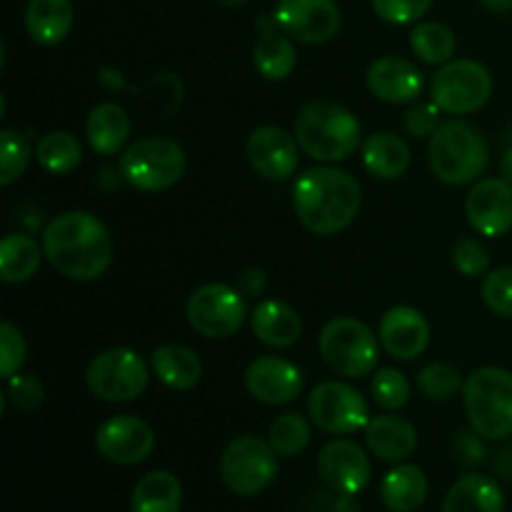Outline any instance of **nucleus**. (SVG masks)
I'll list each match as a JSON object with an SVG mask.
<instances>
[{
	"mask_svg": "<svg viewBox=\"0 0 512 512\" xmlns=\"http://www.w3.org/2000/svg\"><path fill=\"white\" fill-rule=\"evenodd\" d=\"M43 255L70 280H95L113 263V238L98 215L68 210L48 223Z\"/></svg>",
	"mask_w": 512,
	"mask_h": 512,
	"instance_id": "1",
	"label": "nucleus"
},
{
	"mask_svg": "<svg viewBox=\"0 0 512 512\" xmlns=\"http://www.w3.org/2000/svg\"><path fill=\"white\" fill-rule=\"evenodd\" d=\"M363 190L348 170L310 168L295 180L293 208L300 225L313 235H338L360 213Z\"/></svg>",
	"mask_w": 512,
	"mask_h": 512,
	"instance_id": "2",
	"label": "nucleus"
},
{
	"mask_svg": "<svg viewBox=\"0 0 512 512\" xmlns=\"http://www.w3.org/2000/svg\"><path fill=\"white\" fill-rule=\"evenodd\" d=\"M300 150L320 163H340L360 148V120L338 103H308L295 118Z\"/></svg>",
	"mask_w": 512,
	"mask_h": 512,
	"instance_id": "3",
	"label": "nucleus"
},
{
	"mask_svg": "<svg viewBox=\"0 0 512 512\" xmlns=\"http://www.w3.org/2000/svg\"><path fill=\"white\" fill-rule=\"evenodd\" d=\"M488 140L478 128L463 120H448L435 130L428 145L430 170L448 185L473 183L488 168Z\"/></svg>",
	"mask_w": 512,
	"mask_h": 512,
	"instance_id": "4",
	"label": "nucleus"
},
{
	"mask_svg": "<svg viewBox=\"0 0 512 512\" xmlns=\"http://www.w3.org/2000/svg\"><path fill=\"white\" fill-rule=\"evenodd\" d=\"M463 405L468 423L485 440L512 435V373L503 368H478L465 378Z\"/></svg>",
	"mask_w": 512,
	"mask_h": 512,
	"instance_id": "5",
	"label": "nucleus"
},
{
	"mask_svg": "<svg viewBox=\"0 0 512 512\" xmlns=\"http://www.w3.org/2000/svg\"><path fill=\"white\" fill-rule=\"evenodd\" d=\"M185 150L163 135H148L128 145L120 158V173L133 188L160 193L178 185L185 175Z\"/></svg>",
	"mask_w": 512,
	"mask_h": 512,
	"instance_id": "6",
	"label": "nucleus"
},
{
	"mask_svg": "<svg viewBox=\"0 0 512 512\" xmlns=\"http://www.w3.org/2000/svg\"><path fill=\"white\" fill-rule=\"evenodd\" d=\"M320 355L333 373L363 378L378 365V338L355 318H333L320 330Z\"/></svg>",
	"mask_w": 512,
	"mask_h": 512,
	"instance_id": "7",
	"label": "nucleus"
},
{
	"mask_svg": "<svg viewBox=\"0 0 512 512\" xmlns=\"http://www.w3.org/2000/svg\"><path fill=\"white\" fill-rule=\"evenodd\" d=\"M278 458L273 445L258 435H240L225 445L220 455V478L235 495H258L278 475Z\"/></svg>",
	"mask_w": 512,
	"mask_h": 512,
	"instance_id": "8",
	"label": "nucleus"
},
{
	"mask_svg": "<svg viewBox=\"0 0 512 512\" xmlns=\"http://www.w3.org/2000/svg\"><path fill=\"white\" fill-rule=\"evenodd\" d=\"M148 365L135 350L110 348L90 360L85 383L95 398L105 403H128L148 388Z\"/></svg>",
	"mask_w": 512,
	"mask_h": 512,
	"instance_id": "9",
	"label": "nucleus"
},
{
	"mask_svg": "<svg viewBox=\"0 0 512 512\" xmlns=\"http://www.w3.org/2000/svg\"><path fill=\"white\" fill-rule=\"evenodd\" d=\"M430 95H433V103H438V108L445 113H475L493 95V75L478 60H450L435 73L433 83H430Z\"/></svg>",
	"mask_w": 512,
	"mask_h": 512,
	"instance_id": "10",
	"label": "nucleus"
},
{
	"mask_svg": "<svg viewBox=\"0 0 512 512\" xmlns=\"http://www.w3.org/2000/svg\"><path fill=\"white\" fill-rule=\"evenodd\" d=\"M188 323L203 338L220 340L238 333L245 323V300L240 290L223 283H205L188 298Z\"/></svg>",
	"mask_w": 512,
	"mask_h": 512,
	"instance_id": "11",
	"label": "nucleus"
},
{
	"mask_svg": "<svg viewBox=\"0 0 512 512\" xmlns=\"http://www.w3.org/2000/svg\"><path fill=\"white\" fill-rule=\"evenodd\" d=\"M308 415L320 430L333 435L358 433L370 423L368 403L348 383L328 380L320 383L308 398Z\"/></svg>",
	"mask_w": 512,
	"mask_h": 512,
	"instance_id": "12",
	"label": "nucleus"
},
{
	"mask_svg": "<svg viewBox=\"0 0 512 512\" xmlns=\"http://www.w3.org/2000/svg\"><path fill=\"white\" fill-rule=\"evenodd\" d=\"M273 15L280 28L303 45L330 43L343 25L335 0H278Z\"/></svg>",
	"mask_w": 512,
	"mask_h": 512,
	"instance_id": "13",
	"label": "nucleus"
},
{
	"mask_svg": "<svg viewBox=\"0 0 512 512\" xmlns=\"http://www.w3.org/2000/svg\"><path fill=\"white\" fill-rule=\"evenodd\" d=\"M95 448L115 465H138L153 453L155 433L135 415H115L95 430Z\"/></svg>",
	"mask_w": 512,
	"mask_h": 512,
	"instance_id": "14",
	"label": "nucleus"
},
{
	"mask_svg": "<svg viewBox=\"0 0 512 512\" xmlns=\"http://www.w3.org/2000/svg\"><path fill=\"white\" fill-rule=\"evenodd\" d=\"M250 165L265 180H288L295 175L300 160V145L295 135L278 125H263L250 133L245 145Z\"/></svg>",
	"mask_w": 512,
	"mask_h": 512,
	"instance_id": "15",
	"label": "nucleus"
},
{
	"mask_svg": "<svg viewBox=\"0 0 512 512\" xmlns=\"http://www.w3.org/2000/svg\"><path fill=\"white\" fill-rule=\"evenodd\" d=\"M318 475L333 493L358 495L370 483V460L353 440H330L318 455Z\"/></svg>",
	"mask_w": 512,
	"mask_h": 512,
	"instance_id": "16",
	"label": "nucleus"
},
{
	"mask_svg": "<svg viewBox=\"0 0 512 512\" xmlns=\"http://www.w3.org/2000/svg\"><path fill=\"white\" fill-rule=\"evenodd\" d=\"M465 215L475 233L500 238L512 228V183L503 178L480 180L465 198Z\"/></svg>",
	"mask_w": 512,
	"mask_h": 512,
	"instance_id": "17",
	"label": "nucleus"
},
{
	"mask_svg": "<svg viewBox=\"0 0 512 512\" xmlns=\"http://www.w3.org/2000/svg\"><path fill=\"white\" fill-rule=\"evenodd\" d=\"M245 388L265 405L293 403L303 390V373L278 355L255 358L245 370Z\"/></svg>",
	"mask_w": 512,
	"mask_h": 512,
	"instance_id": "18",
	"label": "nucleus"
},
{
	"mask_svg": "<svg viewBox=\"0 0 512 512\" xmlns=\"http://www.w3.org/2000/svg\"><path fill=\"white\" fill-rule=\"evenodd\" d=\"M380 345L390 358L415 360L430 343V325L420 310L395 305L380 318Z\"/></svg>",
	"mask_w": 512,
	"mask_h": 512,
	"instance_id": "19",
	"label": "nucleus"
},
{
	"mask_svg": "<svg viewBox=\"0 0 512 512\" xmlns=\"http://www.w3.org/2000/svg\"><path fill=\"white\" fill-rule=\"evenodd\" d=\"M368 88L375 98L385 100V103H413L423 90V73L418 65L400 55H385L370 63Z\"/></svg>",
	"mask_w": 512,
	"mask_h": 512,
	"instance_id": "20",
	"label": "nucleus"
},
{
	"mask_svg": "<svg viewBox=\"0 0 512 512\" xmlns=\"http://www.w3.org/2000/svg\"><path fill=\"white\" fill-rule=\"evenodd\" d=\"M255 28H258V40L253 45L255 70L268 80H285L293 75L298 53H295L293 38L280 28L275 15H260L255 20Z\"/></svg>",
	"mask_w": 512,
	"mask_h": 512,
	"instance_id": "21",
	"label": "nucleus"
},
{
	"mask_svg": "<svg viewBox=\"0 0 512 512\" xmlns=\"http://www.w3.org/2000/svg\"><path fill=\"white\" fill-rule=\"evenodd\" d=\"M365 445L385 463H403L418 448V430L400 415H380L365 425Z\"/></svg>",
	"mask_w": 512,
	"mask_h": 512,
	"instance_id": "22",
	"label": "nucleus"
},
{
	"mask_svg": "<svg viewBox=\"0 0 512 512\" xmlns=\"http://www.w3.org/2000/svg\"><path fill=\"white\" fill-rule=\"evenodd\" d=\"M250 325L260 343L270 348H293L303 335V320L298 310L280 300H265L250 315Z\"/></svg>",
	"mask_w": 512,
	"mask_h": 512,
	"instance_id": "23",
	"label": "nucleus"
},
{
	"mask_svg": "<svg viewBox=\"0 0 512 512\" xmlns=\"http://www.w3.org/2000/svg\"><path fill=\"white\" fill-rule=\"evenodd\" d=\"M440 512H505V495L498 480L468 473L453 483Z\"/></svg>",
	"mask_w": 512,
	"mask_h": 512,
	"instance_id": "24",
	"label": "nucleus"
},
{
	"mask_svg": "<svg viewBox=\"0 0 512 512\" xmlns=\"http://www.w3.org/2000/svg\"><path fill=\"white\" fill-rule=\"evenodd\" d=\"M70 0H30L25 8V30L38 45H58L73 28Z\"/></svg>",
	"mask_w": 512,
	"mask_h": 512,
	"instance_id": "25",
	"label": "nucleus"
},
{
	"mask_svg": "<svg viewBox=\"0 0 512 512\" xmlns=\"http://www.w3.org/2000/svg\"><path fill=\"white\" fill-rule=\"evenodd\" d=\"M428 475L418 465H398L385 473L380 500L390 512H415L428 500Z\"/></svg>",
	"mask_w": 512,
	"mask_h": 512,
	"instance_id": "26",
	"label": "nucleus"
},
{
	"mask_svg": "<svg viewBox=\"0 0 512 512\" xmlns=\"http://www.w3.org/2000/svg\"><path fill=\"white\" fill-rule=\"evenodd\" d=\"M85 135L98 155H115L130 138V118L118 103H100L85 120Z\"/></svg>",
	"mask_w": 512,
	"mask_h": 512,
	"instance_id": "27",
	"label": "nucleus"
},
{
	"mask_svg": "<svg viewBox=\"0 0 512 512\" xmlns=\"http://www.w3.org/2000/svg\"><path fill=\"white\" fill-rule=\"evenodd\" d=\"M153 373L170 390H193L203 378V363L188 345H160L153 353Z\"/></svg>",
	"mask_w": 512,
	"mask_h": 512,
	"instance_id": "28",
	"label": "nucleus"
},
{
	"mask_svg": "<svg viewBox=\"0 0 512 512\" xmlns=\"http://www.w3.org/2000/svg\"><path fill=\"white\" fill-rule=\"evenodd\" d=\"M183 485L168 470H153L135 483L130 512H180Z\"/></svg>",
	"mask_w": 512,
	"mask_h": 512,
	"instance_id": "29",
	"label": "nucleus"
},
{
	"mask_svg": "<svg viewBox=\"0 0 512 512\" xmlns=\"http://www.w3.org/2000/svg\"><path fill=\"white\" fill-rule=\"evenodd\" d=\"M363 165L380 180H398L410 165V148L400 135L375 133L363 143Z\"/></svg>",
	"mask_w": 512,
	"mask_h": 512,
	"instance_id": "30",
	"label": "nucleus"
},
{
	"mask_svg": "<svg viewBox=\"0 0 512 512\" xmlns=\"http://www.w3.org/2000/svg\"><path fill=\"white\" fill-rule=\"evenodd\" d=\"M40 260V245L30 235L10 233L0 240V278L5 283H28L38 273Z\"/></svg>",
	"mask_w": 512,
	"mask_h": 512,
	"instance_id": "31",
	"label": "nucleus"
},
{
	"mask_svg": "<svg viewBox=\"0 0 512 512\" xmlns=\"http://www.w3.org/2000/svg\"><path fill=\"white\" fill-rule=\"evenodd\" d=\"M35 158L48 173H73L83 160V145L68 130H53V133L43 135L40 143L35 145Z\"/></svg>",
	"mask_w": 512,
	"mask_h": 512,
	"instance_id": "32",
	"label": "nucleus"
},
{
	"mask_svg": "<svg viewBox=\"0 0 512 512\" xmlns=\"http://www.w3.org/2000/svg\"><path fill=\"white\" fill-rule=\"evenodd\" d=\"M410 48H413V53L423 63L445 65L453 60L458 40H455V33L445 23L428 20V23H420L413 28V33H410Z\"/></svg>",
	"mask_w": 512,
	"mask_h": 512,
	"instance_id": "33",
	"label": "nucleus"
},
{
	"mask_svg": "<svg viewBox=\"0 0 512 512\" xmlns=\"http://www.w3.org/2000/svg\"><path fill=\"white\" fill-rule=\"evenodd\" d=\"M270 445L280 458H293V455L303 453L310 443V425L303 415L285 413L273 420L270 425Z\"/></svg>",
	"mask_w": 512,
	"mask_h": 512,
	"instance_id": "34",
	"label": "nucleus"
},
{
	"mask_svg": "<svg viewBox=\"0 0 512 512\" xmlns=\"http://www.w3.org/2000/svg\"><path fill=\"white\" fill-rule=\"evenodd\" d=\"M30 155L33 150H30L28 135L13 128L0 130V185L3 188L13 185L25 173Z\"/></svg>",
	"mask_w": 512,
	"mask_h": 512,
	"instance_id": "35",
	"label": "nucleus"
},
{
	"mask_svg": "<svg viewBox=\"0 0 512 512\" xmlns=\"http://www.w3.org/2000/svg\"><path fill=\"white\" fill-rule=\"evenodd\" d=\"M465 380L455 365L428 363L418 373V388L430 400H450L463 390Z\"/></svg>",
	"mask_w": 512,
	"mask_h": 512,
	"instance_id": "36",
	"label": "nucleus"
},
{
	"mask_svg": "<svg viewBox=\"0 0 512 512\" xmlns=\"http://www.w3.org/2000/svg\"><path fill=\"white\" fill-rule=\"evenodd\" d=\"M370 390H373L375 403L385 410H400L405 408L410 400L408 378L395 368H380L378 373L373 375Z\"/></svg>",
	"mask_w": 512,
	"mask_h": 512,
	"instance_id": "37",
	"label": "nucleus"
},
{
	"mask_svg": "<svg viewBox=\"0 0 512 512\" xmlns=\"http://www.w3.org/2000/svg\"><path fill=\"white\" fill-rule=\"evenodd\" d=\"M483 300L495 315L512 320V268L490 270L485 275Z\"/></svg>",
	"mask_w": 512,
	"mask_h": 512,
	"instance_id": "38",
	"label": "nucleus"
},
{
	"mask_svg": "<svg viewBox=\"0 0 512 512\" xmlns=\"http://www.w3.org/2000/svg\"><path fill=\"white\" fill-rule=\"evenodd\" d=\"M25 355H28V345H25L23 333L13 323H0V375L5 380L18 375Z\"/></svg>",
	"mask_w": 512,
	"mask_h": 512,
	"instance_id": "39",
	"label": "nucleus"
},
{
	"mask_svg": "<svg viewBox=\"0 0 512 512\" xmlns=\"http://www.w3.org/2000/svg\"><path fill=\"white\" fill-rule=\"evenodd\" d=\"M45 398L43 383L35 375H13L8 378V390H5V400L13 405L20 413H33L40 408Z\"/></svg>",
	"mask_w": 512,
	"mask_h": 512,
	"instance_id": "40",
	"label": "nucleus"
},
{
	"mask_svg": "<svg viewBox=\"0 0 512 512\" xmlns=\"http://www.w3.org/2000/svg\"><path fill=\"white\" fill-rule=\"evenodd\" d=\"M373 10L393 25H410L418 23L425 13L430 10L433 0H370Z\"/></svg>",
	"mask_w": 512,
	"mask_h": 512,
	"instance_id": "41",
	"label": "nucleus"
},
{
	"mask_svg": "<svg viewBox=\"0 0 512 512\" xmlns=\"http://www.w3.org/2000/svg\"><path fill=\"white\" fill-rule=\"evenodd\" d=\"M453 265L465 275V278H480L488 273L490 255L485 245H480L473 238H460L453 245Z\"/></svg>",
	"mask_w": 512,
	"mask_h": 512,
	"instance_id": "42",
	"label": "nucleus"
},
{
	"mask_svg": "<svg viewBox=\"0 0 512 512\" xmlns=\"http://www.w3.org/2000/svg\"><path fill=\"white\" fill-rule=\"evenodd\" d=\"M405 130L413 138H433L435 130L440 128V108L438 103H415L413 108H408L403 118Z\"/></svg>",
	"mask_w": 512,
	"mask_h": 512,
	"instance_id": "43",
	"label": "nucleus"
},
{
	"mask_svg": "<svg viewBox=\"0 0 512 512\" xmlns=\"http://www.w3.org/2000/svg\"><path fill=\"white\" fill-rule=\"evenodd\" d=\"M488 455V448H485V438L480 433L470 430H460L453 438V458L458 460L463 468H475L480 465Z\"/></svg>",
	"mask_w": 512,
	"mask_h": 512,
	"instance_id": "44",
	"label": "nucleus"
},
{
	"mask_svg": "<svg viewBox=\"0 0 512 512\" xmlns=\"http://www.w3.org/2000/svg\"><path fill=\"white\" fill-rule=\"evenodd\" d=\"M265 273L260 268H248L238 275V290L245 295V298H258L265 290Z\"/></svg>",
	"mask_w": 512,
	"mask_h": 512,
	"instance_id": "45",
	"label": "nucleus"
},
{
	"mask_svg": "<svg viewBox=\"0 0 512 512\" xmlns=\"http://www.w3.org/2000/svg\"><path fill=\"white\" fill-rule=\"evenodd\" d=\"M493 473L498 475L503 483L512 485V443L500 448L493 458Z\"/></svg>",
	"mask_w": 512,
	"mask_h": 512,
	"instance_id": "46",
	"label": "nucleus"
},
{
	"mask_svg": "<svg viewBox=\"0 0 512 512\" xmlns=\"http://www.w3.org/2000/svg\"><path fill=\"white\" fill-rule=\"evenodd\" d=\"M98 80H100V85H105V88H110V90L125 88L123 75H120V70H115V68H103V70H100Z\"/></svg>",
	"mask_w": 512,
	"mask_h": 512,
	"instance_id": "47",
	"label": "nucleus"
},
{
	"mask_svg": "<svg viewBox=\"0 0 512 512\" xmlns=\"http://www.w3.org/2000/svg\"><path fill=\"white\" fill-rule=\"evenodd\" d=\"M333 512H360V505H358V500H355V495L335 493Z\"/></svg>",
	"mask_w": 512,
	"mask_h": 512,
	"instance_id": "48",
	"label": "nucleus"
},
{
	"mask_svg": "<svg viewBox=\"0 0 512 512\" xmlns=\"http://www.w3.org/2000/svg\"><path fill=\"white\" fill-rule=\"evenodd\" d=\"M480 3H483L485 10L495 15H505L512 10V0H480Z\"/></svg>",
	"mask_w": 512,
	"mask_h": 512,
	"instance_id": "49",
	"label": "nucleus"
},
{
	"mask_svg": "<svg viewBox=\"0 0 512 512\" xmlns=\"http://www.w3.org/2000/svg\"><path fill=\"white\" fill-rule=\"evenodd\" d=\"M500 178L512 183V145L505 148V153L500 155Z\"/></svg>",
	"mask_w": 512,
	"mask_h": 512,
	"instance_id": "50",
	"label": "nucleus"
},
{
	"mask_svg": "<svg viewBox=\"0 0 512 512\" xmlns=\"http://www.w3.org/2000/svg\"><path fill=\"white\" fill-rule=\"evenodd\" d=\"M220 5H225V8H240V5L250 3V0H218Z\"/></svg>",
	"mask_w": 512,
	"mask_h": 512,
	"instance_id": "51",
	"label": "nucleus"
}]
</instances>
